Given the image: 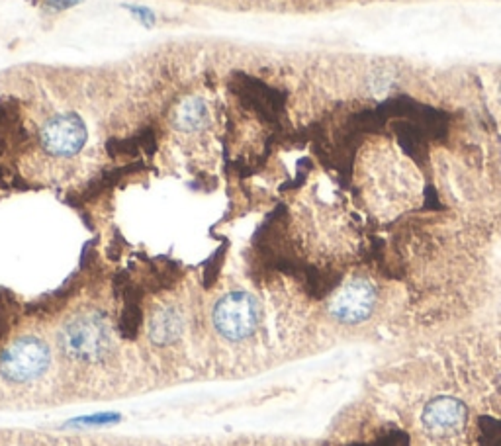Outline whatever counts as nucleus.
<instances>
[{
	"mask_svg": "<svg viewBox=\"0 0 501 446\" xmlns=\"http://www.w3.org/2000/svg\"><path fill=\"white\" fill-rule=\"evenodd\" d=\"M59 349L65 356L81 363H102L112 351V337L102 314L79 315L59 333Z\"/></svg>",
	"mask_w": 501,
	"mask_h": 446,
	"instance_id": "obj_1",
	"label": "nucleus"
},
{
	"mask_svg": "<svg viewBox=\"0 0 501 446\" xmlns=\"http://www.w3.org/2000/svg\"><path fill=\"white\" fill-rule=\"evenodd\" d=\"M52 363V351L47 343L34 334L12 341L0 354V374L14 383L40 380Z\"/></svg>",
	"mask_w": 501,
	"mask_h": 446,
	"instance_id": "obj_2",
	"label": "nucleus"
},
{
	"mask_svg": "<svg viewBox=\"0 0 501 446\" xmlns=\"http://www.w3.org/2000/svg\"><path fill=\"white\" fill-rule=\"evenodd\" d=\"M263 309L259 300L249 292H229L214 307V327L227 341L251 337L261 324Z\"/></svg>",
	"mask_w": 501,
	"mask_h": 446,
	"instance_id": "obj_3",
	"label": "nucleus"
},
{
	"mask_svg": "<svg viewBox=\"0 0 501 446\" xmlns=\"http://www.w3.org/2000/svg\"><path fill=\"white\" fill-rule=\"evenodd\" d=\"M229 89L239 101L246 104L249 110L256 112L265 121L276 123L278 118L284 114L286 94L280 92L266 82L251 77L246 73H236L229 81Z\"/></svg>",
	"mask_w": 501,
	"mask_h": 446,
	"instance_id": "obj_4",
	"label": "nucleus"
},
{
	"mask_svg": "<svg viewBox=\"0 0 501 446\" xmlns=\"http://www.w3.org/2000/svg\"><path fill=\"white\" fill-rule=\"evenodd\" d=\"M376 307V288L371 280L352 278L341 288L332 304H329V314L339 324L359 325L369 319Z\"/></svg>",
	"mask_w": 501,
	"mask_h": 446,
	"instance_id": "obj_5",
	"label": "nucleus"
},
{
	"mask_svg": "<svg viewBox=\"0 0 501 446\" xmlns=\"http://www.w3.org/2000/svg\"><path fill=\"white\" fill-rule=\"evenodd\" d=\"M468 407L460 400L441 395L423 407L421 427L435 441H450L467 429Z\"/></svg>",
	"mask_w": 501,
	"mask_h": 446,
	"instance_id": "obj_6",
	"label": "nucleus"
},
{
	"mask_svg": "<svg viewBox=\"0 0 501 446\" xmlns=\"http://www.w3.org/2000/svg\"><path fill=\"white\" fill-rule=\"evenodd\" d=\"M89 131L77 114H59L45 123L40 133L42 145L55 157L77 155L87 143Z\"/></svg>",
	"mask_w": 501,
	"mask_h": 446,
	"instance_id": "obj_7",
	"label": "nucleus"
},
{
	"mask_svg": "<svg viewBox=\"0 0 501 446\" xmlns=\"http://www.w3.org/2000/svg\"><path fill=\"white\" fill-rule=\"evenodd\" d=\"M185 331V317L173 305L157 307L149 319V339L157 346H169L180 339Z\"/></svg>",
	"mask_w": 501,
	"mask_h": 446,
	"instance_id": "obj_8",
	"label": "nucleus"
},
{
	"mask_svg": "<svg viewBox=\"0 0 501 446\" xmlns=\"http://www.w3.org/2000/svg\"><path fill=\"white\" fill-rule=\"evenodd\" d=\"M143 296H145V290L136 282H131L130 286L126 288V292L121 294L124 307H121V314H120L118 333L126 341L136 339L141 325H143V307H141Z\"/></svg>",
	"mask_w": 501,
	"mask_h": 446,
	"instance_id": "obj_9",
	"label": "nucleus"
},
{
	"mask_svg": "<svg viewBox=\"0 0 501 446\" xmlns=\"http://www.w3.org/2000/svg\"><path fill=\"white\" fill-rule=\"evenodd\" d=\"M104 147L110 157H138L140 153L153 155L157 151V133L153 128H143L131 138L108 140Z\"/></svg>",
	"mask_w": 501,
	"mask_h": 446,
	"instance_id": "obj_10",
	"label": "nucleus"
},
{
	"mask_svg": "<svg viewBox=\"0 0 501 446\" xmlns=\"http://www.w3.org/2000/svg\"><path fill=\"white\" fill-rule=\"evenodd\" d=\"M145 169L143 163H131V165H126V167H120V169H110L106 172H102L101 177H96L94 180H91V184L84 189L81 200L87 202V200H92V198L101 196L102 192L110 190L112 186H116L120 180H124L128 175H133V172H138Z\"/></svg>",
	"mask_w": 501,
	"mask_h": 446,
	"instance_id": "obj_11",
	"label": "nucleus"
},
{
	"mask_svg": "<svg viewBox=\"0 0 501 446\" xmlns=\"http://www.w3.org/2000/svg\"><path fill=\"white\" fill-rule=\"evenodd\" d=\"M207 121V106L202 98H188L177 110L175 126L182 131H198Z\"/></svg>",
	"mask_w": 501,
	"mask_h": 446,
	"instance_id": "obj_12",
	"label": "nucleus"
},
{
	"mask_svg": "<svg viewBox=\"0 0 501 446\" xmlns=\"http://www.w3.org/2000/svg\"><path fill=\"white\" fill-rule=\"evenodd\" d=\"M226 253H227V243H222L217 247V251L207 258V263L204 265V288H212L216 280L219 278V272H222L226 263Z\"/></svg>",
	"mask_w": 501,
	"mask_h": 446,
	"instance_id": "obj_13",
	"label": "nucleus"
},
{
	"mask_svg": "<svg viewBox=\"0 0 501 446\" xmlns=\"http://www.w3.org/2000/svg\"><path fill=\"white\" fill-rule=\"evenodd\" d=\"M120 417L114 413H106V415H94V417H84L72 421V425H108V423H116Z\"/></svg>",
	"mask_w": 501,
	"mask_h": 446,
	"instance_id": "obj_14",
	"label": "nucleus"
},
{
	"mask_svg": "<svg viewBox=\"0 0 501 446\" xmlns=\"http://www.w3.org/2000/svg\"><path fill=\"white\" fill-rule=\"evenodd\" d=\"M79 3L81 0H47V6L55 8V10H65V8H71Z\"/></svg>",
	"mask_w": 501,
	"mask_h": 446,
	"instance_id": "obj_15",
	"label": "nucleus"
},
{
	"mask_svg": "<svg viewBox=\"0 0 501 446\" xmlns=\"http://www.w3.org/2000/svg\"><path fill=\"white\" fill-rule=\"evenodd\" d=\"M10 331V315L6 312H0V341H3Z\"/></svg>",
	"mask_w": 501,
	"mask_h": 446,
	"instance_id": "obj_16",
	"label": "nucleus"
}]
</instances>
